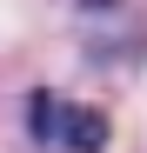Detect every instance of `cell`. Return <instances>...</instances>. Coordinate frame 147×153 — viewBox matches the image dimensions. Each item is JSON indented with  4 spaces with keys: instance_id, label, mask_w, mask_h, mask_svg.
Listing matches in <instances>:
<instances>
[{
    "instance_id": "7a4b0ae2",
    "label": "cell",
    "mask_w": 147,
    "mask_h": 153,
    "mask_svg": "<svg viewBox=\"0 0 147 153\" xmlns=\"http://www.w3.org/2000/svg\"><path fill=\"white\" fill-rule=\"evenodd\" d=\"M87 7H94V0H87Z\"/></svg>"
},
{
    "instance_id": "6da1fadb",
    "label": "cell",
    "mask_w": 147,
    "mask_h": 153,
    "mask_svg": "<svg viewBox=\"0 0 147 153\" xmlns=\"http://www.w3.org/2000/svg\"><path fill=\"white\" fill-rule=\"evenodd\" d=\"M27 120H34V140H47V146H67V153H100L107 146V113L100 107H74L60 93H34Z\"/></svg>"
}]
</instances>
